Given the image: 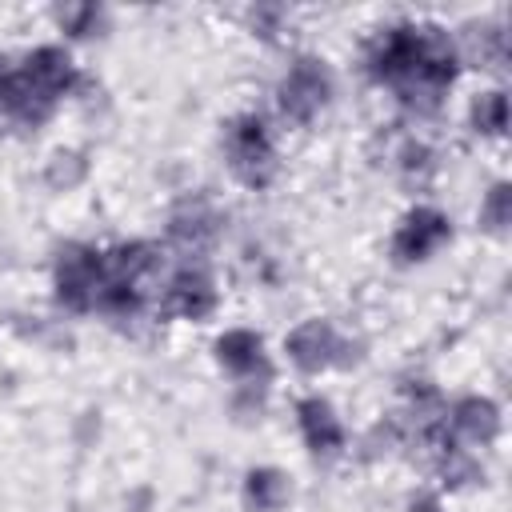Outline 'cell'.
<instances>
[{
	"label": "cell",
	"mask_w": 512,
	"mask_h": 512,
	"mask_svg": "<svg viewBox=\"0 0 512 512\" xmlns=\"http://www.w3.org/2000/svg\"><path fill=\"white\" fill-rule=\"evenodd\" d=\"M360 72L408 120H436L464 72L456 32L440 20H388L360 44Z\"/></svg>",
	"instance_id": "cell-1"
},
{
	"label": "cell",
	"mask_w": 512,
	"mask_h": 512,
	"mask_svg": "<svg viewBox=\"0 0 512 512\" xmlns=\"http://www.w3.org/2000/svg\"><path fill=\"white\" fill-rule=\"evenodd\" d=\"M80 84V60L60 40H44L24 52H0V120L8 128L36 132L64 108V100L80 92Z\"/></svg>",
	"instance_id": "cell-2"
},
{
	"label": "cell",
	"mask_w": 512,
	"mask_h": 512,
	"mask_svg": "<svg viewBox=\"0 0 512 512\" xmlns=\"http://www.w3.org/2000/svg\"><path fill=\"white\" fill-rule=\"evenodd\" d=\"M104 264H108V280H104V296L96 316L104 320H140L148 312H156L160 304V288L172 272V256L160 240H116L104 248Z\"/></svg>",
	"instance_id": "cell-3"
},
{
	"label": "cell",
	"mask_w": 512,
	"mask_h": 512,
	"mask_svg": "<svg viewBox=\"0 0 512 512\" xmlns=\"http://www.w3.org/2000/svg\"><path fill=\"white\" fill-rule=\"evenodd\" d=\"M220 160L228 176L248 192H268L280 180L276 120L260 108H240L220 124Z\"/></svg>",
	"instance_id": "cell-4"
},
{
	"label": "cell",
	"mask_w": 512,
	"mask_h": 512,
	"mask_svg": "<svg viewBox=\"0 0 512 512\" xmlns=\"http://www.w3.org/2000/svg\"><path fill=\"white\" fill-rule=\"evenodd\" d=\"M336 100V68L320 52H292L272 84V112L288 128H312Z\"/></svg>",
	"instance_id": "cell-5"
},
{
	"label": "cell",
	"mask_w": 512,
	"mask_h": 512,
	"mask_svg": "<svg viewBox=\"0 0 512 512\" xmlns=\"http://www.w3.org/2000/svg\"><path fill=\"white\" fill-rule=\"evenodd\" d=\"M280 356L284 364L304 376V380H320L328 372H348L360 364V340L352 332H344L332 316H304L296 320L284 340H280Z\"/></svg>",
	"instance_id": "cell-6"
},
{
	"label": "cell",
	"mask_w": 512,
	"mask_h": 512,
	"mask_svg": "<svg viewBox=\"0 0 512 512\" xmlns=\"http://www.w3.org/2000/svg\"><path fill=\"white\" fill-rule=\"evenodd\" d=\"M108 264H104V244L92 240H64L52 252L48 264V288L60 312L68 316H96L100 296H104Z\"/></svg>",
	"instance_id": "cell-7"
},
{
	"label": "cell",
	"mask_w": 512,
	"mask_h": 512,
	"mask_svg": "<svg viewBox=\"0 0 512 512\" xmlns=\"http://www.w3.org/2000/svg\"><path fill=\"white\" fill-rule=\"evenodd\" d=\"M452 236H456V224L440 204L412 200L388 232V260L396 268H420V264L436 260L452 244Z\"/></svg>",
	"instance_id": "cell-8"
},
{
	"label": "cell",
	"mask_w": 512,
	"mask_h": 512,
	"mask_svg": "<svg viewBox=\"0 0 512 512\" xmlns=\"http://www.w3.org/2000/svg\"><path fill=\"white\" fill-rule=\"evenodd\" d=\"M500 432H504V408L484 392H464V396L444 400L428 444H452V448L484 452L500 440Z\"/></svg>",
	"instance_id": "cell-9"
},
{
	"label": "cell",
	"mask_w": 512,
	"mask_h": 512,
	"mask_svg": "<svg viewBox=\"0 0 512 512\" xmlns=\"http://www.w3.org/2000/svg\"><path fill=\"white\" fill-rule=\"evenodd\" d=\"M224 240V208L208 192L180 196L164 220V248L172 260H208Z\"/></svg>",
	"instance_id": "cell-10"
},
{
	"label": "cell",
	"mask_w": 512,
	"mask_h": 512,
	"mask_svg": "<svg viewBox=\"0 0 512 512\" xmlns=\"http://www.w3.org/2000/svg\"><path fill=\"white\" fill-rule=\"evenodd\" d=\"M224 304L220 280L208 260H172V272L160 288V316L184 320V324H208Z\"/></svg>",
	"instance_id": "cell-11"
},
{
	"label": "cell",
	"mask_w": 512,
	"mask_h": 512,
	"mask_svg": "<svg viewBox=\"0 0 512 512\" xmlns=\"http://www.w3.org/2000/svg\"><path fill=\"white\" fill-rule=\"evenodd\" d=\"M292 424H296V436L304 444V452L316 460V464H336L340 456H348V424H344V412L336 408L332 396L324 392H300L292 400Z\"/></svg>",
	"instance_id": "cell-12"
},
{
	"label": "cell",
	"mask_w": 512,
	"mask_h": 512,
	"mask_svg": "<svg viewBox=\"0 0 512 512\" xmlns=\"http://www.w3.org/2000/svg\"><path fill=\"white\" fill-rule=\"evenodd\" d=\"M212 364L220 368V376H228V384H272L276 380L268 340L264 332L248 324H228L212 336Z\"/></svg>",
	"instance_id": "cell-13"
},
{
	"label": "cell",
	"mask_w": 512,
	"mask_h": 512,
	"mask_svg": "<svg viewBox=\"0 0 512 512\" xmlns=\"http://www.w3.org/2000/svg\"><path fill=\"white\" fill-rule=\"evenodd\" d=\"M292 476L280 464H248L240 476V508L244 512H288Z\"/></svg>",
	"instance_id": "cell-14"
},
{
	"label": "cell",
	"mask_w": 512,
	"mask_h": 512,
	"mask_svg": "<svg viewBox=\"0 0 512 512\" xmlns=\"http://www.w3.org/2000/svg\"><path fill=\"white\" fill-rule=\"evenodd\" d=\"M52 28L60 32V44H96L112 32V12L104 4L80 0V4H56L52 8Z\"/></svg>",
	"instance_id": "cell-15"
},
{
	"label": "cell",
	"mask_w": 512,
	"mask_h": 512,
	"mask_svg": "<svg viewBox=\"0 0 512 512\" xmlns=\"http://www.w3.org/2000/svg\"><path fill=\"white\" fill-rule=\"evenodd\" d=\"M460 60H476L480 68H504L508 64V24L496 20H472L464 32H456Z\"/></svg>",
	"instance_id": "cell-16"
},
{
	"label": "cell",
	"mask_w": 512,
	"mask_h": 512,
	"mask_svg": "<svg viewBox=\"0 0 512 512\" xmlns=\"http://www.w3.org/2000/svg\"><path fill=\"white\" fill-rule=\"evenodd\" d=\"M392 172H396V180L404 188L424 192L436 180V172H440V152L432 148V140H424V136L412 132V136H404L392 148Z\"/></svg>",
	"instance_id": "cell-17"
},
{
	"label": "cell",
	"mask_w": 512,
	"mask_h": 512,
	"mask_svg": "<svg viewBox=\"0 0 512 512\" xmlns=\"http://www.w3.org/2000/svg\"><path fill=\"white\" fill-rule=\"evenodd\" d=\"M428 448H432V468H436L440 492H464V488L484 484V460H480V452L452 448V444H428Z\"/></svg>",
	"instance_id": "cell-18"
},
{
	"label": "cell",
	"mask_w": 512,
	"mask_h": 512,
	"mask_svg": "<svg viewBox=\"0 0 512 512\" xmlns=\"http://www.w3.org/2000/svg\"><path fill=\"white\" fill-rule=\"evenodd\" d=\"M464 120H468V132L472 136H480V140H504L508 136V92L500 84L472 92L468 96V108H464Z\"/></svg>",
	"instance_id": "cell-19"
},
{
	"label": "cell",
	"mask_w": 512,
	"mask_h": 512,
	"mask_svg": "<svg viewBox=\"0 0 512 512\" xmlns=\"http://www.w3.org/2000/svg\"><path fill=\"white\" fill-rule=\"evenodd\" d=\"M92 176V156L76 144H60L44 156V168H40V180L48 192L64 196V192H76L84 180Z\"/></svg>",
	"instance_id": "cell-20"
},
{
	"label": "cell",
	"mask_w": 512,
	"mask_h": 512,
	"mask_svg": "<svg viewBox=\"0 0 512 512\" xmlns=\"http://www.w3.org/2000/svg\"><path fill=\"white\" fill-rule=\"evenodd\" d=\"M476 224H480L488 236H504V232H508V224H512V184H508L504 176L492 180V184L480 192Z\"/></svg>",
	"instance_id": "cell-21"
},
{
	"label": "cell",
	"mask_w": 512,
	"mask_h": 512,
	"mask_svg": "<svg viewBox=\"0 0 512 512\" xmlns=\"http://www.w3.org/2000/svg\"><path fill=\"white\" fill-rule=\"evenodd\" d=\"M292 28V12L284 4H252L244 8V32H252L260 44H280Z\"/></svg>",
	"instance_id": "cell-22"
},
{
	"label": "cell",
	"mask_w": 512,
	"mask_h": 512,
	"mask_svg": "<svg viewBox=\"0 0 512 512\" xmlns=\"http://www.w3.org/2000/svg\"><path fill=\"white\" fill-rule=\"evenodd\" d=\"M400 512H448V500L440 488H416L404 496V508Z\"/></svg>",
	"instance_id": "cell-23"
}]
</instances>
